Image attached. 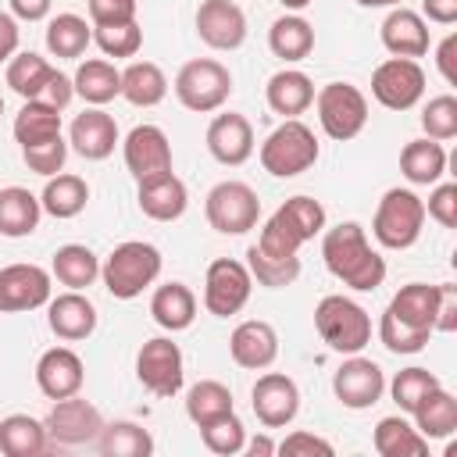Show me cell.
I'll list each match as a JSON object with an SVG mask.
<instances>
[{
  "instance_id": "30bf717a",
  "label": "cell",
  "mask_w": 457,
  "mask_h": 457,
  "mask_svg": "<svg viewBox=\"0 0 457 457\" xmlns=\"http://www.w3.org/2000/svg\"><path fill=\"white\" fill-rule=\"evenodd\" d=\"M250 293H253V275L243 261L218 257V261L207 264V275H204V307H207V314L232 318L246 307Z\"/></svg>"
},
{
  "instance_id": "603a6c76",
  "label": "cell",
  "mask_w": 457,
  "mask_h": 457,
  "mask_svg": "<svg viewBox=\"0 0 457 457\" xmlns=\"http://www.w3.org/2000/svg\"><path fill=\"white\" fill-rule=\"evenodd\" d=\"M207 150L218 164H228V168L246 164L253 154V125L236 111L218 114L207 125Z\"/></svg>"
},
{
  "instance_id": "f35d334b",
  "label": "cell",
  "mask_w": 457,
  "mask_h": 457,
  "mask_svg": "<svg viewBox=\"0 0 457 457\" xmlns=\"http://www.w3.org/2000/svg\"><path fill=\"white\" fill-rule=\"evenodd\" d=\"M375 450L382 457H425L428 453V439L414 428V421L389 414L375 425Z\"/></svg>"
},
{
  "instance_id": "83f0119b",
  "label": "cell",
  "mask_w": 457,
  "mask_h": 457,
  "mask_svg": "<svg viewBox=\"0 0 457 457\" xmlns=\"http://www.w3.org/2000/svg\"><path fill=\"white\" fill-rule=\"evenodd\" d=\"M150 314L164 332H186L196 321V296L186 282H164L150 296Z\"/></svg>"
},
{
  "instance_id": "9c48e42d",
  "label": "cell",
  "mask_w": 457,
  "mask_h": 457,
  "mask_svg": "<svg viewBox=\"0 0 457 457\" xmlns=\"http://www.w3.org/2000/svg\"><path fill=\"white\" fill-rule=\"evenodd\" d=\"M204 214H207V221H211L214 232H221V236H243V232L257 228L261 200H257L253 186H246L239 179H225V182H218L207 193Z\"/></svg>"
},
{
  "instance_id": "7dc6e473",
  "label": "cell",
  "mask_w": 457,
  "mask_h": 457,
  "mask_svg": "<svg viewBox=\"0 0 457 457\" xmlns=\"http://www.w3.org/2000/svg\"><path fill=\"white\" fill-rule=\"evenodd\" d=\"M93 43L104 50V57H136L143 46V29L139 21H121V25H96Z\"/></svg>"
},
{
  "instance_id": "e7e4bbea",
  "label": "cell",
  "mask_w": 457,
  "mask_h": 457,
  "mask_svg": "<svg viewBox=\"0 0 457 457\" xmlns=\"http://www.w3.org/2000/svg\"><path fill=\"white\" fill-rule=\"evenodd\" d=\"M0 114H4V96H0Z\"/></svg>"
},
{
  "instance_id": "8fae6325",
  "label": "cell",
  "mask_w": 457,
  "mask_h": 457,
  "mask_svg": "<svg viewBox=\"0 0 457 457\" xmlns=\"http://www.w3.org/2000/svg\"><path fill=\"white\" fill-rule=\"evenodd\" d=\"M136 378L161 400L175 396L186 382V361H182L179 343H171L168 336L146 339L136 353Z\"/></svg>"
},
{
  "instance_id": "74e56055",
  "label": "cell",
  "mask_w": 457,
  "mask_h": 457,
  "mask_svg": "<svg viewBox=\"0 0 457 457\" xmlns=\"http://www.w3.org/2000/svg\"><path fill=\"white\" fill-rule=\"evenodd\" d=\"M411 418H414V428H418L425 439H446V436L457 428V400H453L450 389L436 386V389L411 411Z\"/></svg>"
},
{
  "instance_id": "d590c367",
  "label": "cell",
  "mask_w": 457,
  "mask_h": 457,
  "mask_svg": "<svg viewBox=\"0 0 457 457\" xmlns=\"http://www.w3.org/2000/svg\"><path fill=\"white\" fill-rule=\"evenodd\" d=\"M14 139L18 146H39V143H50L61 136V111L43 104V100H25L21 111L14 114Z\"/></svg>"
},
{
  "instance_id": "3957f363",
  "label": "cell",
  "mask_w": 457,
  "mask_h": 457,
  "mask_svg": "<svg viewBox=\"0 0 457 457\" xmlns=\"http://www.w3.org/2000/svg\"><path fill=\"white\" fill-rule=\"evenodd\" d=\"M161 250L154 243H143V239H125L118 243L107 261L100 264V278L107 286V293L114 300H136L146 286L157 282L161 275Z\"/></svg>"
},
{
  "instance_id": "91938a15",
  "label": "cell",
  "mask_w": 457,
  "mask_h": 457,
  "mask_svg": "<svg viewBox=\"0 0 457 457\" xmlns=\"http://www.w3.org/2000/svg\"><path fill=\"white\" fill-rule=\"evenodd\" d=\"M7 4H11V14L18 21H43L50 14L54 0H7Z\"/></svg>"
},
{
  "instance_id": "ab89813d",
  "label": "cell",
  "mask_w": 457,
  "mask_h": 457,
  "mask_svg": "<svg viewBox=\"0 0 457 457\" xmlns=\"http://www.w3.org/2000/svg\"><path fill=\"white\" fill-rule=\"evenodd\" d=\"M54 75H57V68H54L46 57L32 54V50H21V54H14V57L7 61V86H11L21 100H39Z\"/></svg>"
},
{
  "instance_id": "8992f818",
  "label": "cell",
  "mask_w": 457,
  "mask_h": 457,
  "mask_svg": "<svg viewBox=\"0 0 457 457\" xmlns=\"http://www.w3.org/2000/svg\"><path fill=\"white\" fill-rule=\"evenodd\" d=\"M421 228H425V200L414 189H400V186L386 189L371 218V236L378 239V246L407 250L421 239Z\"/></svg>"
},
{
  "instance_id": "7bdbcfd3",
  "label": "cell",
  "mask_w": 457,
  "mask_h": 457,
  "mask_svg": "<svg viewBox=\"0 0 457 457\" xmlns=\"http://www.w3.org/2000/svg\"><path fill=\"white\" fill-rule=\"evenodd\" d=\"M89 43H93V25H89L86 18H79V14H71V11L50 18V25H46V50H50L54 57L75 61V57L86 54Z\"/></svg>"
},
{
  "instance_id": "484cf974",
  "label": "cell",
  "mask_w": 457,
  "mask_h": 457,
  "mask_svg": "<svg viewBox=\"0 0 457 457\" xmlns=\"http://www.w3.org/2000/svg\"><path fill=\"white\" fill-rule=\"evenodd\" d=\"M439 286H428V282H407L396 289V296L389 300V314L411 328H421V332H436V307H439Z\"/></svg>"
},
{
  "instance_id": "836d02e7",
  "label": "cell",
  "mask_w": 457,
  "mask_h": 457,
  "mask_svg": "<svg viewBox=\"0 0 457 457\" xmlns=\"http://www.w3.org/2000/svg\"><path fill=\"white\" fill-rule=\"evenodd\" d=\"M50 271L61 286L68 289H89L96 278H100V261L89 246L82 243H64L54 250V261H50Z\"/></svg>"
},
{
  "instance_id": "f546056e",
  "label": "cell",
  "mask_w": 457,
  "mask_h": 457,
  "mask_svg": "<svg viewBox=\"0 0 457 457\" xmlns=\"http://www.w3.org/2000/svg\"><path fill=\"white\" fill-rule=\"evenodd\" d=\"M50 450V432L32 414H7L0 421V453L7 457H39Z\"/></svg>"
},
{
  "instance_id": "6da1fadb",
  "label": "cell",
  "mask_w": 457,
  "mask_h": 457,
  "mask_svg": "<svg viewBox=\"0 0 457 457\" xmlns=\"http://www.w3.org/2000/svg\"><path fill=\"white\" fill-rule=\"evenodd\" d=\"M321 257L325 268L357 293H371L386 282V261L378 250H371L361 221H339L336 228H325Z\"/></svg>"
},
{
  "instance_id": "5b68a950",
  "label": "cell",
  "mask_w": 457,
  "mask_h": 457,
  "mask_svg": "<svg viewBox=\"0 0 457 457\" xmlns=\"http://www.w3.org/2000/svg\"><path fill=\"white\" fill-rule=\"evenodd\" d=\"M314 328L321 336V343L336 353H361L371 343V318L368 311L343 296V293H328L318 300L314 307Z\"/></svg>"
},
{
  "instance_id": "44dd1931",
  "label": "cell",
  "mask_w": 457,
  "mask_h": 457,
  "mask_svg": "<svg viewBox=\"0 0 457 457\" xmlns=\"http://www.w3.org/2000/svg\"><path fill=\"white\" fill-rule=\"evenodd\" d=\"M228 353L239 368L246 371H264L275 364L278 357V332L261 321V318H250V321H239L228 336Z\"/></svg>"
},
{
  "instance_id": "d4e9b609",
  "label": "cell",
  "mask_w": 457,
  "mask_h": 457,
  "mask_svg": "<svg viewBox=\"0 0 457 457\" xmlns=\"http://www.w3.org/2000/svg\"><path fill=\"white\" fill-rule=\"evenodd\" d=\"M382 46L393 54V57H425L428 54V25L418 11H407V7H393L382 21Z\"/></svg>"
},
{
  "instance_id": "f6af8a7d",
  "label": "cell",
  "mask_w": 457,
  "mask_h": 457,
  "mask_svg": "<svg viewBox=\"0 0 457 457\" xmlns=\"http://www.w3.org/2000/svg\"><path fill=\"white\" fill-rule=\"evenodd\" d=\"M436 386H443V382H439L428 368H418V364H414V368L396 371V378L389 382V393H393V403H396L400 411H407V414H411V411H414V407H418V403H421Z\"/></svg>"
},
{
  "instance_id": "b9f144b4",
  "label": "cell",
  "mask_w": 457,
  "mask_h": 457,
  "mask_svg": "<svg viewBox=\"0 0 457 457\" xmlns=\"http://www.w3.org/2000/svg\"><path fill=\"white\" fill-rule=\"evenodd\" d=\"M93 443L104 457H150L154 453V436L136 421H104Z\"/></svg>"
},
{
  "instance_id": "bcb514c9",
  "label": "cell",
  "mask_w": 457,
  "mask_h": 457,
  "mask_svg": "<svg viewBox=\"0 0 457 457\" xmlns=\"http://www.w3.org/2000/svg\"><path fill=\"white\" fill-rule=\"evenodd\" d=\"M200 439H204V446H207L211 453H218V457H236V453H243V446H246V428H243V421H239L236 411H232V414H225V418L204 425V428H200Z\"/></svg>"
},
{
  "instance_id": "ba28073f",
  "label": "cell",
  "mask_w": 457,
  "mask_h": 457,
  "mask_svg": "<svg viewBox=\"0 0 457 457\" xmlns=\"http://www.w3.org/2000/svg\"><path fill=\"white\" fill-rule=\"evenodd\" d=\"M314 107H318V121L325 129L328 139L346 143L353 136L364 132L368 125V96L353 86V82H328L314 93Z\"/></svg>"
},
{
  "instance_id": "f1b7e54d",
  "label": "cell",
  "mask_w": 457,
  "mask_h": 457,
  "mask_svg": "<svg viewBox=\"0 0 457 457\" xmlns=\"http://www.w3.org/2000/svg\"><path fill=\"white\" fill-rule=\"evenodd\" d=\"M39 218H43V204L36 193H29L25 186L0 189V236L7 239L32 236L39 228Z\"/></svg>"
},
{
  "instance_id": "cb8c5ba5",
  "label": "cell",
  "mask_w": 457,
  "mask_h": 457,
  "mask_svg": "<svg viewBox=\"0 0 457 457\" xmlns=\"http://www.w3.org/2000/svg\"><path fill=\"white\" fill-rule=\"evenodd\" d=\"M136 200H139V211L146 218H154V221H175L189 207V189H186V182L175 171H164V175L143 179Z\"/></svg>"
},
{
  "instance_id": "6125c7cd",
  "label": "cell",
  "mask_w": 457,
  "mask_h": 457,
  "mask_svg": "<svg viewBox=\"0 0 457 457\" xmlns=\"http://www.w3.org/2000/svg\"><path fill=\"white\" fill-rule=\"evenodd\" d=\"M361 7H396L400 0H357Z\"/></svg>"
},
{
  "instance_id": "4dcf8cb0",
  "label": "cell",
  "mask_w": 457,
  "mask_h": 457,
  "mask_svg": "<svg viewBox=\"0 0 457 457\" xmlns=\"http://www.w3.org/2000/svg\"><path fill=\"white\" fill-rule=\"evenodd\" d=\"M71 86H75V93H79L86 104L104 107V104H111L114 96H121V71H118L111 61L93 57V61H82V64L75 68Z\"/></svg>"
},
{
  "instance_id": "4316f807",
  "label": "cell",
  "mask_w": 457,
  "mask_h": 457,
  "mask_svg": "<svg viewBox=\"0 0 457 457\" xmlns=\"http://www.w3.org/2000/svg\"><path fill=\"white\" fill-rule=\"evenodd\" d=\"M264 100L275 114L282 118H300L311 104H314V82L300 71V68H282L268 79L264 86Z\"/></svg>"
},
{
  "instance_id": "816d5d0a",
  "label": "cell",
  "mask_w": 457,
  "mask_h": 457,
  "mask_svg": "<svg viewBox=\"0 0 457 457\" xmlns=\"http://www.w3.org/2000/svg\"><path fill=\"white\" fill-rule=\"evenodd\" d=\"M425 214H428L432 221H439L443 228H453V225H457V182H439V186L428 193Z\"/></svg>"
},
{
  "instance_id": "60d3db41",
  "label": "cell",
  "mask_w": 457,
  "mask_h": 457,
  "mask_svg": "<svg viewBox=\"0 0 457 457\" xmlns=\"http://www.w3.org/2000/svg\"><path fill=\"white\" fill-rule=\"evenodd\" d=\"M121 96L132 107H157L168 96V79L154 61H132L121 71Z\"/></svg>"
},
{
  "instance_id": "2e32d148",
  "label": "cell",
  "mask_w": 457,
  "mask_h": 457,
  "mask_svg": "<svg viewBox=\"0 0 457 457\" xmlns=\"http://www.w3.org/2000/svg\"><path fill=\"white\" fill-rule=\"evenodd\" d=\"M253 414L264 428H286L300 411V389L282 371H264L250 389Z\"/></svg>"
},
{
  "instance_id": "52a82bcc",
  "label": "cell",
  "mask_w": 457,
  "mask_h": 457,
  "mask_svg": "<svg viewBox=\"0 0 457 457\" xmlns=\"http://www.w3.org/2000/svg\"><path fill=\"white\" fill-rule=\"evenodd\" d=\"M175 96L186 111L211 114L232 96V71L214 57H193L175 75Z\"/></svg>"
},
{
  "instance_id": "9a60e30c",
  "label": "cell",
  "mask_w": 457,
  "mask_h": 457,
  "mask_svg": "<svg viewBox=\"0 0 457 457\" xmlns=\"http://www.w3.org/2000/svg\"><path fill=\"white\" fill-rule=\"evenodd\" d=\"M43 425H46V432H50L54 443H61V446H82V443H93L100 436L104 418H100V411L89 400H82L75 393V396L54 400V407H50V414H46Z\"/></svg>"
},
{
  "instance_id": "f5cc1de1",
  "label": "cell",
  "mask_w": 457,
  "mask_h": 457,
  "mask_svg": "<svg viewBox=\"0 0 457 457\" xmlns=\"http://www.w3.org/2000/svg\"><path fill=\"white\" fill-rule=\"evenodd\" d=\"M275 453H286V457H314V453L332 457L336 450H332L328 439H321L314 432H289L282 443H275Z\"/></svg>"
},
{
  "instance_id": "8d00e7d4",
  "label": "cell",
  "mask_w": 457,
  "mask_h": 457,
  "mask_svg": "<svg viewBox=\"0 0 457 457\" xmlns=\"http://www.w3.org/2000/svg\"><path fill=\"white\" fill-rule=\"evenodd\" d=\"M232 411H236L232 389H228L225 382H218V378H200V382L189 386V393H186V414H189V421H193L196 428H204V425H211V421L232 414Z\"/></svg>"
},
{
  "instance_id": "5bb4252c",
  "label": "cell",
  "mask_w": 457,
  "mask_h": 457,
  "mask_svg": "<svg viewBox=\"0 0 457 457\" xmlns=\"http://www.w3.org/2000/svg\"><path fill=\"white\" fill-rule=\"evenodd\" d=\"M332 393L343 407L350 411H368L382 400L386 393V375L371 357H357L350 353V361H343L332 375Z\"/></svg>"
},
{
  "instance_id": "4fadbf2b",
  "label": "cell",
  "mask_w": 457,
  "mask_h": 457,
  "mask_svg": "<svg viewBox=\"0 0 457 457\" xmlns=\"http://www.w3.org/2000/svg\"><path fill=\"white\" fill-rule=\"evenodd\" d=\"M50 271L29 261L0 268V314H21L50 303Z\"/></svg>"
},
{
  "instance_id": "94428289",
  "label": "cell",
  "mask_w": 457,
  "mask_h": 457,
  "mask_svg": "<svg viewBox=\"0 0 457 457\" xmlns=\"http://www.w3.org/2000/svg\"><path fill=\"white\" fill-rule=\"evenodd\" d=\"M243 450H246L250 457H271V453H275V443H271L268 436H253V439H250Z\"/></svg>"
},
{
  "instance_id": "e575fe53",
  "label": "cell",
  "mask_w": 457,
  "mask_h": 457,
  "mask_svg": "<svg viewBox=\"0 0 457 457\" xmlns=\"http://www.w3.org/2000/svg\"><path fill=\"white\" fill-rule=\"evenodd\" d=\"M268 46H271V54H275L278 61H286V64L303 61V57L314 50V29H311V21L300 18V14H282V18H275L271 29H268Z\"/></svg>"
},
{
  "instance_id": "7402d4cb",
  "label": "cell",
  "mask_w": 457,
  "mask_h": 457,
  "mask_svg": "<svg viewBox=\"0 0 457 457\" xmlns=\"http://www.w3.org/2000/svg\"><path fill=\"white\" fill-rule=\"evenodd\" d=\"M68 143H71V150L79 157L104 161L118 146V125L104 107H86L82 114H75V121L68 129Z\"/></svg>"
},
{
  "instance_id": "7c38bea8",
  "label": "cell",
  "mask_w": 457,
  "mask_h": 457,
  "mask_svg": "<svg viewBox=\"0 0 457 457\" xmlns=\"http://www.w3.org/2000/svg\"><path fill=\"white\" fill-rule=\"evenodd\" d=\"M371 96L386 111H411L425 96V68L411 57H389L371 71Z\"/></svg>"
},
{
  "instance_id": "ac0fdd59",
  "label": "cell",
  "mask_w": 457,
  "mask_h": 457,
  "mask_svg": "<svg viewBox=\"0 0 457 457\" xmlns=\"http://www.w3.org/2000/svg\"><path fill=\"white\" fill-rule=\"evenodd\" d=\"M121 154H125V168L132 171L136 182L171 171V143H168L164 129H157V125H136L125 136Z\"/></svg>"
},
{
  "instance_id": "11a10c76",
  "label": "cell",
  "mask_w": 457,
  "mask_h": 457,
  "mask_svg": "<svg viewBox=\"0 0 457 457\" xmlns=\"http://www.w3.org/2000/svg\"><path fill=\"white\" fill-rule=\"evenodd\" d=\"M453 328H457V286L443 282L436 307V332H453Z\"/></svg>"
},
{
  "instance_id": "1f68e13d",
  "label": "cell",
  "mask_w": 457,
  "mask_h": 457,
  "mask_svg": "<svg viewBox=\"0 0 457 457\" xmlns=\"http://www.w3.org/2000/svg\"><path fill=\"white\" fill-rule=\"evenodd\" d=\"M400 171L411 186H436L446 171V150L439 139H411L400 154Z\"/></svg>"
},
{
  "instance_id": "680465c9",
  "label": "cell",
  "mask_w": 457,
  "mask_h": 457,
  "mask_svg": "<svg viewBox=\"0 0 457 457\" xmlns=\"http://www.w3.org/2000/svg\"><path fill=\"white\" fill-rule=\"evenodd\" d=\"M421 14L436 25H453L457 21V0H421Z\"/></svg>"
},
{
  "instance_id": "ffe728a7",
  "label": "cell",
  "mask_w": 457,
  "mask_h": 457,
  "mask_svg": "<svg viewBox=\"0 0 457 457\" xmlns=\"http://www.w3.org/2000/svg\"><path fill=\"white\" fill-rule=\"evenodd\" d=\"M46 325L64 343L89 339L96 332V307H93L89 296H82V289H68L61 296H50V303H46Z\"/></svg>"
},
{
  "instance_id": "277c9868",
  "label": "cell",
  "mask_w": 457,
  "mask_h": 457,
  "mask_svg": "<svg viewBox=\"0 0 457 457\" xmlns=\"http://www.w3.org/2000/svg\"><path fill=\"white\" fill-rule=\"evenodd\" d=\"M321 146L311 125H303L300 118H282L278 129L268 132V139L261 143V168L275 179H296L307 168H314Z\"/></svg>"
},
{
  "instance_id": "f907efd6",
  "label": "cell",
  "mask_w": 457,
  "mask_h": 457,
  "mask_svg": "<svg viewBox=\"0 0 457 457\" xmlns=\"http://www.w3.org/2000/svg\"><path fill=\"white\" fill-rule=\"evenodd\" d=\"M21 161L29 164V171H36V175L50 179V175L64 171V161H68V143H64V136H57V139H50V143L25 146V150H21Z\"/></svg>"
},
{
  "instance_id": "e0dca14e",
  "label": "cell",
  "mask_w": 457,
  "mask_h": 457,
  "mask_svg": "<svg viewBox=\"0 0 457 457\" xmlns=\"http://www.w3.org/2000/svg\"><path fill=\"white\" fill-rule=\"evenodd\" d=\"M196 36L211 50H239L246 43V14L236 0H204L196 7Z\"/></svg>"
},
{
  "instance_id": "ee69618b",
  "label": "cell",
  "mask_w": 457,
  "mask_h": 457,
  "mask_svg": "<svg viewBox=\"0 0 457 457\" xmlns=\"http://www.w3.org/2000/svg\"><path fill=\"white\" fill-rule=\"evenodd\" d=\"M246 268H250L253 282L264 289H282L300 278V257H268L257 246L246 250Z\"/></svg>"
},
{
  "instance_id": "c3c4849f",
  "label": "cell",
  "mask_w": 457,
  "mask_h": 457,
  "mask_svg": "<svg viewBox=\"0 0 457 457\" xmlns=\"http://www.w3.org/2000/svg\"><path fill=\"white\" fill-rule=\"evenodd\" d=\"M421 129L428 139H439V143L453 139L457 136V96H450V93L432 96L421 111Z\"/></svg>"
},
{
  "instance_id": "6f0895ef",
  "label": "cell",
  "mask_w": 457,
  "mask_h": 457,
  "mask_svg": "<svg viewBox=\"0 0 457 457\" xmlns=\"http://www.w3.org/2000/svg\"><path fill=\"white\" fill-rule=\"evenodd\" d=\"M18 43H21L18 18L11 11H0V61H11L18 54Z\"/></svg>"
},
{
  "instance_id": "9f6ffc18",
  "label": "cell",
  "mask_w": 457,
  "mask_h": 457,
  "mask_svg": "<svg viewBox=\"0 0 457 457\" xmlns=\"http://www.w3.org/2000/svg\"><path fill=\"white\" fill-rule=\"evenodd\" d=\"M436 64H439V75L446 79V86H457V32H450L436 46Z\"/></svg>"
},
{
  "instance_id": "681fc988",
  "label": "cell",
  "mask_w": 457,
  "mask_h": 457,
  "mask_svg": "<svg viewBox=\"0 0 457 457\" xmlns=\"http://www.w3.org/2000/svg\"><path fill=\"white\" fill-rule=\"evenodd\" d=\"M428 336H432V332L411 328V325L396 321L389 311H382V321H378V339H382V346H386L389 353H418V350H425Z\"/></svg>"
},
{
  "instance_id": "be15d7a7",
  "label": "cell",
  "mask_w": 457,
  "mask_h": 457,
  "mask_svg": "<svg viewBox=\"0 0 457 457\" xmlns=\"http://www.w3.org/2000/svg\"><path fill=\"white\" fill-rule=\"evenodd\" d=\"M278 4H282L286 11H303V7L311 4V0H278Z\"/></svg>"
},
{
  "instance_id": "db71d44e",
  "label": "cell",
  "mask_w": 457,
  "mask_h": 457,
  "mask_svg": "<svg viewBox=\"0 0 457 457\" xmlns=\"http://www.w3.org/2000/svg\"><path fill=\"white\" fill-rule=\"evenodd\" d=\"M89 7V21L96 25H121V21H136V0H86Z\"/></svg>"
},
{
  "instance_id": "d6a6232c",
  "label": "cell",
  "mask_w": 457,
  "mask_h": 457,
  "mask_svg": "<svg viewBox=\"0 0 457 457\" xmlns=\"http://www.w3.org/2000/svg\"><path fill=\"white\" fill-rule=\"evenodd\" d=\"M86 200H89V186H86V179H79V175H71V171L50 175L46 186H43V196H39L43 211H46L50 218H61V221L82 214V211H86Z\"/></svg>"
},
{
  "instance_id": "d6986e66",
  "label": "cell",
  "mask_w": 457,
  "mask_h": 457,
  "mask_svg": "<svg viewBox=\"0 0 457 457\" xmlns=\"http://www.w3.org/2000/svg\"><path fill=\"white\" fill-rule=\"evenodd\" d=\"M86 382V368H82V357L68 346H50L39 353L36 361V386L46 400H64V396H75Z\"/></svg>"
},
{
  "instance_id": "7a4b0ae2",
  "label": "cell",
  "mask_w": 457,
  "mask_h": 457,
  "mask_svg": "<svg viewBox=\"0 0 457 457\" xmlns=\"http://www.w3.org/2000/svg\"><path fill=\"white\" fill-rule=\"evenodd\" d=\"M318 232H325V207L314 196H289L257 236V250L268 257H300V246L311 243Z\"/></svg>"
}]
</instances>
